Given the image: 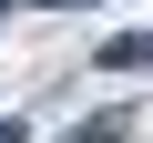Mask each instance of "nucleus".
<instances>
[{"label": "nucleus", "mask_w": 153, "mask_h": 143, "mask_svg": "<svg viewBox=\"0 0 153 143\" xmlns=\"http://www.w3.org/2000/svg\"><path fill=\"white\" fill-rule=\"evenodd\" d=\"M102 72H153V31H112L102 41Z\"/></svg>", "instance_id": "f257e3e1"}]
</instances>
